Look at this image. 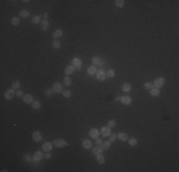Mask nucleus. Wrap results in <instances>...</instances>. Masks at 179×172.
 I'll return each mask as SVG.
<instances>
[{"instance_id":"72a5a7b5","label":"nucleus","mask_w":179,"mask_h":172,"mask_svg":"<svg viewBox=\"0 0 179 172\" xmlns=\"http://www.w3.org/2000/svg\"><path fill=\"white\" fill-rule=\"evenodd\" d=\"M129 143H130V145L134 146V145H136V144H137V140H136L135 138H132V139H130V140H129Z\"/></svg>"},{"instance_id":"423d86ee","label":"nucleus","mask_w":179,"mask_h":172,"mask_svg":"<svg viewBox=\"0 0 179 172\" xmlns=\"http://www.w3.org/2000/svg\"><path fill=\"white\" fill-rule=\"evenodd\" d=\"M101 135L104 137V138H106V137H109L110 136V134H111V128L109 127V126H103L102 128H101Z\"/></svg>"},{"instance_id":"f03ea898","label":"nucleus","mask_w":179,"mask_h":172,"mask_svg":"<svg viewBox=\"0 0 179 172\" xmlns=\"http://www.w3.org/2000/svg\"><path fill=\"white\" fill-rule=\"evenodd\" d=\"M164 83H165V80L162 78V77H159V78H157V79H155V80L153 81V86L155 87V88H160V87H162V86L164 85Z\"/></svg>"},{"instance_id":"79ce46f5","label":"nucleus","mask_w":179,"mask_h":172,"mask_svg":"<svg viewBox=\"0 0 179 172\" xmlns=\"http://www.w3.org/2000/svg\"><path fill=\"white\" fill-rule=\"evenodd\" d=\"M95 142H96V144H100V145H101V143H103L100 138H96V139H95Z\"/></svg>"},{"instance_id":"9b49d317","label":"nucleus","mask_w":179,"mask_h":172,"mask_svg":"<svg viewBox=\"0 0 179 172\" xmlns=\"http://www.w3.org/2000/svg\"><path fill=\"white\" fill-rule=\"evenodd\" d=\"M99 134H100V132H99L98 129H96V128H92V129L90 130V138H92V139L98 138Z\"/></svg>"},{"instance_id":"c03bdc74","label":"nucleus","mask_w":179,"mask_h":172,"mask_svg":"<svg viewBox=\"0 0 179 172\" xmlns=\"http://www.w3.org/2000/svg\"><path fill=\"white\" fill-rule=\"evenodd\" d=\"M104 65H105V61H104V60H100V62H99L98 66H99L100 68H102V67H103Z\"/></svg>"},{"instance_id":"de8ad7c7","label":"nucleus","mask_w":179,"mask_h":172,"mask_svg":"<svg viewBox=\"0 0 179 172\" xmlns=\"http://www.w3.org/2000/svg\"><path fill=\"white\" fill-rule=\"evenodd\" d=\"M25 159H26L27 161H29V162L31 161V158H30V157H28V156H25Z\"/></svg>"},{"instance_id":"f257e3e1","label":"nucleus","mask_w":179,"mask_h":172,"mask_svg":"<svg viewBox=\"0 0 179 172\" xmlns=\"http://www.w3.org/2000/svg\"><path fill=\"white\" fill-rule=\"evenodd\" d=\"M69 143H66L63 139H56L54 142H53V145L55 146V147H58V148H62V147H64V146H66V145H68Z\"/></svg>"},{"instance_id":"4468645a","label":"nucleus","mask_w":179,"mask_h":172,"mask_svg":"<svg viewBox=\"0 0 179 172\" xmlns=\"http://www.w3.org/2000/svg\"><path fill=\"white\" fill-rule=\"evenodd\" d=\"M120 101L123 104H125V105H129V104L132 103V98L130 97H128V96H123V97H121Z\"/></svg>"},{"instance_id":"473e14b6","label":"nucleus","mask_w":179,"mask_h":172,"mask_svg":"<svg viewBox=\"0 0 179 172\" xmlns=\"http://www.w3.org/2000/svg\"><path fill=\"white\" fill-rule=\"evenodd\" d=\"M62 94H63V96L65 97H70L71 96H72V93H71V91H69V90H63L62 91Z\"/></svg>"},{"instance_id":"e433bc0d","label":"nucleus","mask_w":179,"mask_h":172,"mask_svg":"<svg viewBox=\"0 0 179 172\" xmlns=\"http://www.w3.org/2000/svg\"><path fill=\"white\" fill-rule=\"evenodd\" d=\"M60 46H61V44H60V42H59L58 40L53 41V47L54 49H59Z\"/></svg>"},{"instance_id":"6e6552de","label":"nucleus","mask_w":179,"mask_h":172,"mask_svg":"<svg viewBox=\"0 0 179 172\" xmlns=\"http://www.w3.org/2000/svg\"><path fill=\"white\" fill-rule=\"evenodd\" d=\"M53 145V143H52L51 142H46V143H44L42 144V149H43L44 151H46V152H49V151L52 150Z\"/></svg>"},{"instance_id":"2f4dec72","label":"nucleus","mask_w":179,"mask_h":172,"mask_svg":"<svg viewBox=\"0 0 179 172\" xmlns=\"http://www.w3.org/2000/svg\"><path fill=\"white\" fill-rule=\"evenodd\" d=\"M71 83H72V80H71V78L68 77V76H66L65 79H64V84H65L66 86H69V85H71Z\"/></svg>"},{"instance_id":"cd10ccee","label":"nucleus","mask_w":179,"mask_h":172,"mask_svg":"<svg viewBox=\"0 0 179 172\" xmlns=\"http://www.w3.org/2000/svg\"><path fill=\"white\" fill-rule=\"evenodd\" d=\"M124 3H125L124 0H115V1H114L115 6L118 7V8H122V7L124 6Z\"/></svg>"},{"instance_id":"0eeeda50","label":"nucleus","mask_w":179,"mask_h":172,"mask_svg":"<svg viewBox=\"0 0 179 172\" xmlns=\"http://www.w3.org/2000/svg\"><path fill=\"white\" fill-rule=\"evenodd\" d=\"M43 157H44V155H43L42 151H36V152L32 155V159H33V161H35V162H40V161L43 159Z\"/></svg>"},{"instance_id":"ea45409f","label":"nucleus","mask_w":179,"mask_h":172,"mask_svg":"<svg viewBox=\"0 0 179 172\" xmlns=\"http://www.w3.org/2000/svg\"><path fill=\"white\" fill-rule=\"evenodd\" d=\"M53 89H48V90H46V96H51V95H53Z\"/></svg>"},{"instance_id":"1a4fd4ad","label":"nucleus","mask_w":179,"mask_h":172,"mask_svg":"<svg viewBox=\"0 0 179 172\" xmlns=\"http://www.w3.org/2000/svg\"><path fill=\"white\" fill-rule=\"evenodd\" d=\"M32 140L36 143H39L41 140H42V135L39 131H34L32 133Z\"/></svg>"},{"instance_id":"4be33fe9","label":"nucleus","mask_w":179,"mask_h":172,"mask_svg":"<svg viewBox=\"0 0 179 172\" xmlns=\"http://www.w3.org/2000/svg\"><path fill=\"white\" fill-rule=\"evenodd\" d=\"M11 25H13V26H17V25H19V23H20V18H19L18 16H14V17L11 18Z\"/></svg>"},{"instance_id":"2eb2a0df","label":"nucleus","mask_w":179,"mask_h":172,"mask_svg":"<svg viewBox=\"0 0 179 172\" xmlns=\"http://www.w3.org/2000/svg\"><path fill=\"white\" fill-rule=\"evenodd\" d=\"M96 72H97V69H96V67H95L94 65L90 66L89 68L87 69V74L90 75V76H93V75H95Z\"/></svg>"},{"instance_id":"393cba45","label":"nucleus","mask_w":179,"mask_h":172,"mask_svg":"<svg viewBox=\"0 0 179 172\" xmlns=\"http://www.w3.org/2000/svg\"><path fill=\"white\" fill-rule=\"evenodd\" d=\"M131 89H132V86H131L130 83H127V82H126V83H124V84L122 85V90H123L124 92H126V93L130 92Z\"/></svg>"},{"instance_id":"5701e85b","label":"nucleus","mask_w":179,"mask_h":172,"mask_svg":"<svg viewBox=\"0 0 179 172\" xmlns=\"http://www.w3.org/2000/svg\"><path fill=\"white\" fill-rule=\"evenodd\" d=\"M151 95H152L153 97H158V96L160 95V91H159V89L153 87V88L151 90Z\"/></svg>"},{"instance_id":"6ab92c4d","label":"nucleus","mask_w":179,"mask_h":172,"mask_svg":"<svg viewBox=\"0 0 179 172\" xmlns=\"http://www.w3.org/2000/svg\"><path fill=\"white\" fill-rule=\"evenodd\" d=\"M100 147L102 148V150H108V149L111 147V142L108 141V142H104V143H102Z\"/></svg>"},{"instance_id":"a19ab883","label":"nucleus","mask_w":179,"mask_h":172,"mask_svg":"<svg viewBox=\"0 0 179 172\" xmlns=\"http://www.w3.org/2000/svg\"><path fill=\"white\" fill-rule=\"evenodd\" d=\"M16 96H17V97H23V92H22L21 90H18V91L16 92Z\"/></svg>"},{"instance_id":"f3484780","label":"nucleus","mask_w":179,"mask_h":172,"mask_svg":"<svg viewBox=\"0 0 179 172\" xmlns=\"http://www.w3.org/2000/svg\"><path fill=\"white\" fill-rule=\"evenodd\" d=\"M62 35H63V32H62V30H59V29H58V30H56V31H55V32L53 34V38H55V39H56V38L61 37Z\"/></svg>"},{"instance_id":"49530a36","label":"nucleus","mask_w":179,"mask_h":172,"mask_svg":"<svg viewBox=\"0 0 179 172\" xmlns=\"http://www.w3.org/2000/svg\"><path fill=\"white\" fill-rule=\"evenodd\" d=\"M120 99H121V97H115V101H119Z\"/></svg>"},{"instance_id":"a18cd8bd","label":"nucleus","mask_w":179,"mask_h":172,"mask_svg":"<svg viewBox=\"0 0 179 172\" xmlns=\"http://www.w3.org/2000/svg\"><path fill=\"white\" fill-rule=\"evenodd\" d=\"M43 17H44V19H46V18L48 17V12H44V14H43Z\"/></svg>"},{"instance_id":"c756f323","label":"nucleus","mask_w":179,"mask_h":172,"mask_svg":"<svg viewBox=\"0 0 179 172\" xmlns=\"http://www.w3.org/2000/svg\"><path fill=\"white\" fill-rule=\"evenodd\" d=\"M102 148L101 147H98V146H96V147H94L93 148V150H92V152H93V154H95V155H99V154H101L102 153Z\"/></svg>"},{"instance_id":"c9c22d12","label":"nucleus","mask_w":179,"mask_h":172,"mask_svg":"<svg viewBox=\"0 0 179 172\" xmlns=\"http://www.w3.org/2000/svg\"><path fill=\"white\" fill-rule=\"evenodd\" d=\"M100 58L98 57H92V63H93V65L95 66V65H98L99 64V62H100Z\"/></svg>"},{"instance_id":"b1692460","label":"nucleus","mask_w":179,"mask_h":172,"mask_svg":"<svg viewBox=\"0 0 179 172\" xmlns=\"http://www.w3.org/2000/svg\"><path fill=\"white\" fill-rule=\"evenodd\" d=\"M32 109H34V110L39 109V108L41 107V103H40V101H39V100H34V101L32 103Z\"/></svg>"},{"instance_id":"412c9836","label":"nucleus","mask_w":179,"mask_h":172,"mask_svg":"<svg viewBox=\"0 0 179 172\" xmlns=\"http://www.w3.org/2000/svg\"><path fill=\"white\" fill-rule=\"evenodd\" d=\"M29 15H30V11L28 10H22L19 12V16L22 17V18H27Z\"/></svg>"},{"instance_id":"9d476101","label":"nucleus","mask_w":179,"mask_h":172,"mask_svg":"<svg viewBox=\"0 0 179 172\" xmlns=\"http://www.w3.org/2000/svg\"><path fill=\"white\" fill-rule=\"evenodd\" d=\"M74 71H75V68H74L73 65H69V66H67V67L65 68L64 73H65V75H66V76H69V75L74 74Z\"/></svg>"},{"instance_id":"f8f14e48","label":"nucleus","mask_w":179,"mask_h":172,"mask_svg":"<svg viewBox=\"0 0 179 172\" xmlns=\"http://www.w3.org/2000/svg\"><path fill=\"white\" fill-rule=\"evenodd\" d=\"M53 93H60V92H62L63 90H62L61 84L59 82L53 83Z\"/></svg>"},{"instance_id":"7ed1b4c3","label":"nucleus","mask_w":179,"mask_h":172,"mask_svg":"<svg viewBox=\"0 0 179 172\" xmlns=\"http://www.w3.org/2000/svg\"><path fill=\"white\" fill-rule=\"evenodd\" d=\"M95 75H96V79H97L99 81H104V80H106V79H107L106 73H105L103 70H99V71H97Z\"/></svg>"},{"instance_id":"aec40b11","label":"nucleus","mask_w":179,"mask_h":172,"mask_svg":"<svg viewBox=\"0 0 179 172\" xmlns=\"http://www.w3.org/2000/svg\"><path fill=\"white\" fill-rule=\"evenodd\" d=\"M82 144H83V147L85 149H90L91 147V142L90 140H84L82 142Z\"/></svg>"},{"instance_id":"bb28decb","label":"nucleus","mask_w":179,"mask_h":172,"mask_svg":"<svg viewBox=\"0 0 179 172\" xmlns=\"http://www.w3.org/2000/svg\"><path fill=\"white\" fill-rule=\"evenodd\" d=\"M32 22L33 24H37V23L41 22V16H40V15H34V16L32 17Z\"/></svg>"},{"instance_id":"a878e982","label":"nucleus","mask_w":179,"mask_h":172,"mask_svg":"<svg viewBox=\"0 0 179 172\" xmlns=\"http://www.w3.org/2000/svg\"><path fill=\"white\" fill-rule=\"evenodd\" d=\"M96 160H97V163H98V164H100V165H103V164L105 163V157H104L103 155H101V154L97 155Z\"/></svg>"},{"instance_id":"f704fd0d","label":"nucleus","mask_w":179,"mask_h":172,"mask_svg":"<svg viewBox=\"0 0 179 172\" xmlns=\"http://www.w3.org/2000/svg\"><path fill=\"white\" fill-rule=\"evenodd\" d=\"M115 125H116V121H115L114 120H109V122H108V126H109L110 128H113Z\"/></svg>"},{"instance_id":"7c9ffc66","label":"nucleus","mask_w":179,"mask_h":172,"mask_svg":"<svg viewBox=\"0 0 179 172\" xmlns=\"http://www.w3.org/2000/svg\"><path fill=\"white\" fill-rule=\"evenodd\" d=\"M144 87L146 90H152L154 86H153V82H146V83H144Z\"/></svg>"},{"instance_id":"37998d69","label":"nucleus","mask_w":179,"mask_h":172,"mask_svg":"<svg viewBox=\"0 0 179 172\" xmlns=\"http://www.w3.org/2000/svg\"><path fill=\"white\" fill-rule=\"evenodd\" d=\"M44 158L49 160V159H51V158H52V154H50V153H46V154L44 155Z\"/></svg>"},{"instance_id":"ddd939ff","label":"nucleus","mask_w":179,"mask_h":172,"mask_svg":"<svg viewBox=\"0 0 179 172\" xmlns=\"http://www.w3.org/2000/svg\"><path fill=\"white\" fill-rule=\"evenodd\" d=\"M23 101L25 103H32L33 102V97L32 95L30 94H27L25 96H23Z\"/></svg>"},{"instance_id":"20e7f679","label":"nucleus","mask_w":179,"mask_h":172,"mask_svg":"<svg viewBox=\"0 0 179 172\" xmlns=\"http://www.w3.org/2000/svg\"><path fill=\"white\" fill-rule=\"evenodd\" d=\"M72 63H73V66L75 68V70H80L81 69V67H82V62H81V60L79 59V58H77V57H74V59H73V61H72Z\"/></svg>"},{"instance_id":"dca6fc26","label":"nucleus","mask_w":179,"mask_h":172,"mask_svg":"<svg viewBox=\"0 0 179 172\" xmlns=\"http://www.w3.org/2000/svg\"><path fill=\"white\" fill-rule=\"evenodd\" d=\"M41 28H42V30H44V31H47V30H48V28H49V21H48L47 19H43V20L41 21Z\"/></svg>"},{"instance_id":"58836bf2","label":"nucleus","mask_w":179,"mask_h":172,"mask_svg":"<svg viewBox=\"0 0 179 172\" xmlns=\"http://www.w3.org/2000/svg\"><path fill=\"white\" fill-rule=\"evenodd\" d=\"M20 87V82L18 80H15L12 82V89H18Z\"/></svg>"},{"instance_id":"4c0bfd02","label":"nucleus","mask_w":179,"mask_h":172,"mask_svg":"<svg viewBox=\"0 0 179 172\" xmlns=\"http://www.w3.org/2000/svg\"><path fill=\"white\" fill-rule=\"evenodd\" d=\"M110 142L111 143H113L116 141V138H117V135L116 134H110Z\"/></svg>"},{"instance_id":"39448f33","label":"nucleus","mask_w":179,"mask_h":172,"mask_svg":"<svg viewBox=\"0 0 179 172\" xmlns=\"http://www.w3.org/2000/svg\"><path fill=\"white\" fill-rule=\"evenodd\" d=\"M15 95H16V93L14 92V89H8L5 92V98L6 99H12Z\"/></svg>"},{"instance_id":"a211bd4d","label":"nucleus","mask_w":179,"mask_h":172,"mask_svg":"<svg viewBox=\"0 0 179 172\" xmlns=\"http://www.w3.org/2000/svg\"><path fill=\"white\" fill-rule=\"evenodd\" d=\"M117 137H118V139H119L121 142H126V141L128 140V135H127L126 133H123V132L119 133V134L117 135Z\"/></svg>"},{"instance_id":"c85d7f7f","label":"nucleus","mask_w":179,"mask_h":172,"mask_svg":"<svg viewBox=\"0 0 179 172\" xmlns=\"http://www.w3.org/2000/svg\"><path fill=\"white\" fill-rule=\"evenodd\" d=\"M114 75H115V73H114V70H112V69L108 70V71H107V73H106L107 78H113V77H114Z\"/></svg>"}]
</instances>
